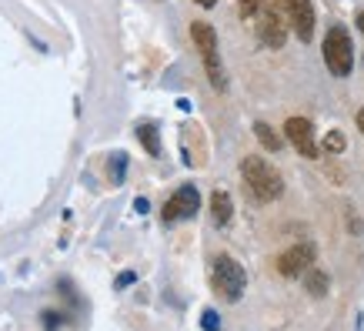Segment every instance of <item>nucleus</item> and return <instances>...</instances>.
Instances as JSON below:
<instances>
[{
    "label": "nucleus",
    "instance_id": "nucleus-9",
    "mask_svg": "<svg viewBox=\"0 0 364 331\" xmlns=\"http://www.w3.org/2000/svg\"><path fill=\"white\" fill-rule=\"evenodd\" d=\"M314 258H318V251H314V244H294V248H287L281 258H277V271L284 278H298L304 275L308 268H314Z\"/></svg>",
    "mask_w": 364,
    "mask_h": 331
},
{
    "label": "nucleus",
    "instance_id": "nucleus-13",
    "mask_svg": "<svg viewBox=\"0 0 364 331\" xmlns=\"http://www.w3.org/2000/svg\"><path fill=\"white\" fill-rule=\"evenodd\" d=\"M254 134H257V141L264 144L267 151H281V144H284V141H281V134H277L271 124H264V121L254 124Z\"/></svg>",
    "mask_w": 364,
    "mask_h": 331
},
{
    "label": "nucleus",
    "instance_id": "nucleus-19",
    "mask_svg": "<svg viewBox=\"0 0 364 331\" xmlns=\"http://www.w3.org/2000/svg\"><path fill=\"white\" fill-rule=\"evenodd\" d=\"M237 4H241V14H244V17H251V14L261 11V4H264V0H237Z\"/></svg>",
    "mask_w": 364,
    "mask_h": 331
},
{
    "label": "nucleus",
    "instance_id": "nucleus-6",
    "mask_svg": "<svg viewBox=\"0 0 364 331\" xmlns=\"http://www.w3.org/2000/svg\"><path fill=\"white\" fill-rule=\"evenodd\" d=\"M257 41H261L264 47H271V51L284 47L287 17L281 14V7H267V11H261V17H257Z\"/></svg>",
    "mask_w": 364,
    "mask_h": 331
},
{
    "label": "nucleus",
    "instance_id": "nucleus-4",
    "mask_svg": "<svg viewBox=\"0 0 364 331\" xmlns=\"http://www.w3.org/2000/svg\"><path fill=\"white\" fill-rule=\"evenodd\" d=\"M324 64L331 70L334 78H348L354 67V44H351V33L344 27H331L328 37H324Z\"/></svg>",
    "mask_w": 364,
    "mask_h": 331
},
{
    "label": "nucleus",
    "instance_id": "nucleus-3",
    "mask_svg": "<svg viewBox=\"0 0 364 331\" xmlns=\"http://www.w3.org/2000/svg\"><path fill=\"white\" fill-rule=\"evenodd\" d=\"M191 37H194V44H198L200 57H204L208 80L218 90H224L228 88V80H224V67H221V57H218V33H214V27L204 23V21H194L191 23Z\"/></svg>",
    "mask_w": 364,
    "mask_h": 331
},
{
    "label": "nucleus",
    "instance_id": "nucleus-18",
    "mask_svg": "<svg viewBox=\"0 0 364 331\" xmlns=\"http://www.w3.org/2000/svg\"><path fill=\"white\" fill-rule=\"evenodd\" d=\"M60 325H64V318L57 311H44V331H57Z\"/></svg>",
    "mask_w": 364,
    "mask_h": 331
},
{
    "label": "nucleus",
    "instance_id": "nucleus-10",
    "mask_svg": "<svg viewBox=\"0 0 364 331\" xmlns=\"http://www.w3.org/2000/svg\"><path fill=\"white\" fill-rule=\"evenodd\" d=\"M231 214H234L231 194H228V191H214V194H210V218H214V224L224 228V224L231 221Z\"/></svg>",
    "mask_w": 364,
    "mask_h": 331
},
{
    "label": "nucleus",
    "instance_id": "nucleus-20",
    "mask_svg": "<svg viewBox=\"0 0 364 331\" xmlns=\"http://www.w3.org/2000/svg\"><path fill=\"white\" fill-rule=\"evenodd\" d=\"M134 281H137V275H134V271H124V275L117 278V288H127V285H134Z\"/></svg>",
    "mask_w": 364,
    "mask_h": 331
},
{
    "label": "nucleus",
    "instance_id": "nucleus-1",
    "mask_svg": "<svg viewBox=\"0 0 364 331\" xmlns=\"http://www.w3.org/2000/svg\"><path fill=\"white\" fill-rule=\"evenodd\" d=\"M241 174H244V184L251 191L254 198L261 201V204H271V201L281 198V191H284V181L277 174V167H271L264 157H244L241 161Z\"/></svg>",
    "mask_w": 364,
    "mask_h": 331
},
{
    "label": "nucleus",
    "instance_id": "nucleus-17",
    "mask_svg": "<svg viewBox=\"0 0 364 331\" xmlns=\"http://www.w3.org/2000/svg\"><path fill=\"white\" fill-rule=\"evenodd\" d=\"M200 325H204V331H218L221 328V318H218V311H204V318H200Z\"/></svg>",
    "mask_w": 364,
    "mask_h": 331
},
{
    "label": "nucleus",
    "instance_id": "nucleus-23",
    "mask_svg": "<svg viewBox=\"0 0 364 331\" xmlns=\"http://www.w3.org/2000/svg\"><path fill=\"white\" fill-rule=\"evenodd\" d=\"M358 31H361V33H364V11H361V14H358Z\"/></svg>",
    "mask_w": 364,
    "mask_h": 331
},
{
    "label": "nucleus",
    "instance_id": "nucleus-14",
    "mask_svg": "<svg viewBox=\"0 0 364 331\" xmlns=\"http://www.w3.org/2000/svg\"><path fill=\"white\" fill-rule=\"evenodd\" d=\"M321 147H324L328 154H341V151H344V134L341 131H331L328 137H324V144H321Z\"/></svg>",
    "mask_w": 364,
    "mask_h": 331
},
{
    "label": "nucleus",
    "instance_id": "nucleus-11",
    "mask_svg": "<svg viewBox=\"0 0 364 331\" xmlns=\"http://www.w3.org/2000/svg\"><path fill=\"white\" fill-rule=\"evenodd\" d=\"M304 288H308L314 298H324V295H328V275L318 271V268H308V271H304Z\"/></svg>",
    "mask_w": 364,
    "mask_h": 331
},
{
    "label": "nucleus",
    "instance_id": "nucleus-7",
    "mask_svg": "<svg viewBox=\"0 0 364 331\" xmlns=\"http://www.w3.org/2000/svg\"><path fill=\"white\" fill-rule=\"evenodd\" d=\"M277 7L287 17V23L294 27V33L308 44L314 37V7H311V0H277Z\"/></svg>",
    "mask_w": 364,
    "mask_h": 331
},
{
    "label": "nucleus",
    "instance_id": "nucleus-12",
    "mask_svg": "<svg viewBox=\"0 0 364 331\" xmlns=\"http://www.w3.org/2000/svg\"><path fill=\"white\" fill-rule=\"evenodd\" d=\"M137 137H141V144L147 147V154H151V157H161V137H157V127H154V124H137Z\"/></svg>",
    "mask_w": 364,
    "mask_h": 331
},
{
    "label": "nucleus",
    "instance_id": "nucleus-21",
    "mask_svg": "<svg viewBox=\"0 0 364 331\" xmlns=\"http://www.w3.org/2000/svg\"><path fill=\"white\" fill-rule=\"evenodd\" d=\"M200 7H204V11H210V7H214V4H218V0H198Z\"/></svg>",
    "mask_w": 364,
    "mask_h": 331
},
{
    "label": "nucleus",
    "instance_id": "nucleus-15",
    "mask_svg": "<svg viewBox=\"0 0 364 331\" xmlns=\"http://www.w3.org/2000/svg\"><path fill=\"white\" fill-rule=\"evenodd\" d=\"M124 167H127V157L114 154L111 157V181H114V184H121V181H124Z\"/></svg>",
    "mask_w": 364,
    "mask_h": 331
},
{
    "label": "nucleus",
    "instance_id": "nucleus-2",
    "mask_svg": "<svg viewBox=\"0 0 364 331\" xmlns=\"http://www.w3.org/2000/svg\"><path fill=\"white\" fill-rule=\"evenodd\" d=\"M210 281H214V291H218L224 301H241L244 288H247V275H244V268L234 261L231 254H218V258H214Z\"/></svg>",
    "mask_w": 364,
    "mask_h": 331
},
{
    "label": "nucleus",
    "instance_id": "nucleus-22",
    "mask_svg": "<svg viewBox=\"0 0 364 331\" xmlns=\"http://www.w3.org/2000/svg\"><path fill=\"white\" fill-rule=\"evenodd\" d=\"M358 127H361V134H364V107L358 110Z\"/></svg>",
    "mask_w": 364,
    "mask_h": 331
},
{
    "label": "nucleus",
    "instance_id": "nucleus-8",
    "mask_svg": "<svg viewBox=\"0 0 364 331\" xmlns=\"http://www.w3.org/2000/svg\"><path fill=\"white\" fill-rule=\"evenodd\" d=\"M284 134L301 157H308V161L321 157V147H318V141H314V124H311L308 117H287Z\"/></svg>",
    "mask_w": 364,
    "mask_h": 331
},
{
    "label": "nucleus",
    "instance_id": "nucleus-5",
    "mask_svg": "<svg viewBox=\"0 0 364 331\" xmlns=\"http://www.w3.org/2000/svg\"><path fill=\"white\" fill-rule=\"evenodd\" d=\"M200 208V194L194 184H184V188H177L171 198H167L164 211H161V218L164 224H174V221H184V218H194Z\"/></svg>",
    "mask_w": 364,
    "mask_h": 331
},
{
    "label": "nucleus",
    "instance_id": "nucleus-16",
    "mask_svg": "<svg viewBox=\"0 0 364 331\" xmlns=\"http://www.w3.org/2000/svg\"><path fill=\"white\" fill-rule=\"evenodd\" d=\"M57 291H60V295H64V298L70 301L74 308H80V298H77V291H74V285H70L67 278H60V281H57Z\"/></svg>",
    "mask_w": 364,
    "mask_h": 331
}]
</instances>
